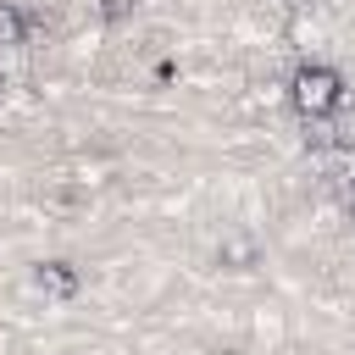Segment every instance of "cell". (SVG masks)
Instances as JSON below:
<instances>
[{
    "mask_svg": "<svg viewBox=\"0 0 355 355\" xmlns=\"http://www.w3.org/2000/svg\"><path fill=\"white\" fill-rule=\"evenodd\" d=\"M338 100H344V83H338L333 67H300L294 72V105L305 116H327Z\"/></svg>",
    "mask_w": 355,
    "mask_h": 355,
    "instance_id": "1",
    "label": "cell"
},
{
    "mask_svg": "<svg viewBox=\"0 0 355 355\" xmlns=\"http://www.w3.org/2000/svg\"><path fill=\"white\" fill-rule=\"evenodd\" d=\"M39 288H50V294H72V288H78V272H72L67 261H44V266H39Z\"/></svg>",
    "mask_w": 355,
    "mask_h": 355,
    "instance_id": "2",
    "label": "cell"
},
{
    "mask_svg": "<svg viewBox=\"0 0 355 355\" xmlns=\"http://www.w3.org/2000/svg\"><path fill=\"white\" fill-rule=\"evenodd\" d=\"M28 39V17L17 6H0V44H22Z\"/></svg>",
    "mask_w": 355,
    "mask_h": 355,
    "instance_id": "3",
    "label": "cell"
},
{
    "mask_svg": "<svg viewBox=\"0 0 355 355\" xmlns=\"http://www.w3.org/2000/svg\"><path fill=\"white\" fill-rule=\"evenodd\" d=\"M338 200H344V211H349V216H355V172H349V178H344V183H338Z\"/></svg>",
    "mask_w": 355,
    "mask_h": 355,
    "instance_id": "4",
    "label": "cell"
},
{
    "mask_svg": "<svg viewBox=\"0 0 355 355\" xmlns=\"http://www.w3.org/2000/svg\"><path fill=\"white\" fill-rule=\"evenodd\" d=\"M100 11H105V17H128V0H105Z\"/></svg>",
    "mask_w": 355,
    "mask_h": 355,
    "instance_id": "5",
    "label": "cell"
},
{
    "mask_svg": "<svg viewBox=\"0 0 355 355\" xmlns=\"http://www.w3.org/2000/svg\"><path fill=\"white\" fill-rule=\"evenodd\" d=\"M0 94H6V72H0Z\"/></svg>",
    "mask_w": 355,
    "mask_h": 355,
    "instance_id": "6",
    "label": "cell"
}]
</instances>
